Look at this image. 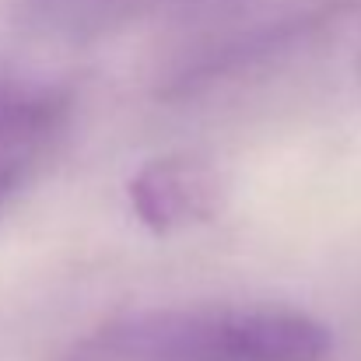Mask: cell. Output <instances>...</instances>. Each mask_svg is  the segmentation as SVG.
I'll list each match as a JSON object with an SVG mask.
<instances>
[{
	"label": "cell",
	"mask_w": 361,
	"mask_h": 361,
	"mask_svg": "<svg viewBox=\"0 0 361 361\" xmlns=\"http://www.w3.org/2000/svg\"><path fill=\"white\" fill-rule=\"evenodd\" d=\"M130 204L144 225L154 232H172L214 218L221 207V183L204 161L161 158L137 172L130 183Z\"/></svg>",
	"instance_id": "7a4b0ae2"
},
{
	"label": "cell",
	"mask_w": 361,
	"mask_h": 361,
	"mask_svg": "<svg viewBox=\"0 0 361 361\" xmlns=\"http://www.w3.org/2000/svg\"><path fill=\"white\" fill-rule=\"evenodd\" d=\"M60 102L46 92L0 95V200L25 179L60 123Z\"/></svg>",
	"instance_id": "3957f363"
},
{
	"label": "cell",
	"mask_w": 361,
	"mask_h": 361,
	"mask_svg": "<svg viewBox=\"0 0 361 361\" xmlns=\"http://www.w3.org/2000/svg\"><path fill=\"white\" fill-rule=\"evenodd\" d=\"M334 334L295 309H147L99 326L78 361H326Z\"/></svg>",
	"instance_id": "6da1fadb"
}]
</instances>
